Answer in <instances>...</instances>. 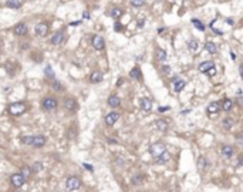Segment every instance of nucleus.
<instances>
[{"instance_id": "obj_26", "label": "nucleus", "mask_w": 243, "mask_h": 192, "mask_svg": "<svg viewBox=\"0 0 243 192\" xmlns=\"http://www.w3.org/2000/svg\"><path fill=\"white\" fill-rule=\"evenodd\" d=\"M156 127H158L159 131L165 133V131H168V121L166 120H158L156 121Z\"/></svg>"}, {"instance_id": "obj_40", "label": "nucleus", "mask_w": 243, "mask_h": 192, "mask_svg": "<svg viewBox=\"0 0 243 192\" xmlns=\"http://www.w3.org/2000/svg\"><path fill=\"white\" fill-rule=\"evenodd\" d=\"M208 76H210V77H212V76H215V74H216V68H215V67H213V68H210V70L209 71H208Z\"/></svg>"}, {"instance_id": "obj_14", "label": "nucleus", "mask_w": 243, "mask_h": 192, "mask_svg": "<svg viewBox=\"0 0 243 192\" xmlns=\"http://www.w3.org/2000/svg\"><path fill=\"white\" fill-rule=\"evenodd\" d=\"M209 166H210V164H209V161H208L205 157H200V158L198 159V170L200 171V172H205Z\"/></svg>"}, {"instance_id": "obj_34", "label": "nucleus", "mask_w": 243, "mask_h": 192, "mask_svg": "<svg viewBox=\"0 0 243 192\" xmlns=\"http://www.w3.org/2000/svg\"><path fill=\"white\" fill-rule=\"evenodd\" d=\"M31 171H33V172H40V171H43V164H41V162H34L33 166H31Z\"/></svg>"}, {"instance_id": "obj_24", "label": "nucleus", "mask_w": 243, "mask_h": 192, "mask_svg": "<svg viewBox=\"0 0 243 192\" xmlns=\"http://www.w3.org/2000/svg\"><path fill=\"white\" fill-rule=\"evenodd\" d=\"M222 125H223L225 129H232V127L235 125V120L230 118V117H228V118H225L223 121H222Z\"/></svg>"}, {"instance_id": "obj_20", "label": "nucleus", "mask_w": 243, "mask_h": 192, "mask_svg": "<svg viewBox=\"0 0 243 192\" xmlns=\"http://www.w3.org/2000/svg\"><path fill=\"white\" fill-rule=\"evenodd\" d=\"M235 154V149H233L232 145H223L222 147V155L226 157V158H232V155Z\"/></svg>"}, {"instance_id": "obj_43", "label": "nucleus", "mask_w": 243, "mask_h": 192, "mask_svg": "<svg viewBox=\"0 0 243 192\" xmlns=\"http://www.w3.org/2000/svg\"><path fill=\"white\" fill-rule=\"evenodd\" d=\"M144 23H145L144 18H142V20H140V22H138V27H144Z\"/></svg>"}, {"instance_id": "obj_23", "label": "nucleus", "mask_w": 243, "mask_h": 192, "mask_svg": "<svg viewBox=\"0 0 243 192\" xmlns=\"http://www.w3.org/2000/svg\"><path fill=\"white\" fill-rule=\"evenodd\" d=\"M20 174H22V177L24 178V179H29L30 177H31V175H33V171H31V166H23L22 168V172H20Z\"/></svg>"}, {"instance_id": "obj_10", "label": "nucleus", "mask_w": 243, "mask_h": 192, "mask_svg": "<svg viewBox=\"0 0 243 192\" xmlns=\"http://www.w3.org/2000/svg\"><path fill=\"white\" fill-rule=\"evenodd\" d=\"M77 101H75V98H71V97H68V98H66L64 100V108H66L67 111H70V112H73V111L77 110Z\"/></svg>"}, {"instance_id": "obj_13", "label": "nucleus", "mask_w": 243, "mask_h": 192, "mask_svg": "<svg viewBox=\"0 0 243 192\" xmlns=\"http://www.w3.org/2000/svg\"><path fill=\"white\" fill-rule=\"evenodd\" d=\"M16 36H26L27 34V24L26 23H18L16 24V27L13 29Z\"/></svg>"}, {"instance_id": "obj_35", "label": "nucleus", "mask_w": 243, "mask_h": 192, "mask_svg": "<svg viewBox=\"0 0 243 192\" xmlns=\"http://www.w3.org/2000/svg\"><path fill=\"white\" fill-rule=\"evenodd\" d=\"M31 138H33V135H23L22 137V142L26 145H31Z\"/></svg>"}, {"instance_id": "obj_2", "label": "nucleus", "mask_w": 243, "mask_h": 192, "mask_svg": "<svg viewBox=\"0 0 243 192\" xmlns=\"http://www.w3.org/2000/svg\"><path fill=\"white\" fill-rule=\"evenodd\" d=\"M41 107H43L44 111L51 112V111L57 110V107H59V101H57V98H54V97H46L44 100L41 101Z\"/></svg>"}, {"instance_id": "obj_45", "label": "nucleus", "mask_w": 243, "mask_h": 192, "mask_svg": "<svg viewBox=\"0 0 243 192\" xmlns=\"http://www.w3.org/2000/svg\"><path fill=\"white\" fill-rule=\"evenodd\" d=\"M236 140H237L239 144H242V135H236Z\"/></svg>"}, {"instance_id": "obj_50", "label": "nucleus", "mask_w": 243, "mask_h": 192, "mask_svg": "<svg viewBox=\"0 0 243 192\" xmlns=\"http://www.w3.org/2000/svg\"><path fill=\"white\" fill-rule=\"evenodd\" d=\"M0 48H2V43H0Z\"/></svg>"}, {"instance_id": "obj_22", "label": "nucleus", "mask_w": 243, "mask_h": 192, "mask_svg": "<svg viewBox=\"0 0 243 192\" xmlns=\"http://www.w3.org/2000/svg\"><path fill=\"white\" fill-rule=\"evenodd\" d=\"M6 6L10 9H20L23 6V0H7Z\"/></svg>"}, {"instance_id": "obj_6", "label": "nucleus", "mask_w": 243, "mask_h": 192, "mask_svg": "<svg viewBox=\"0 0 243 192\" xmlns=\"http://www.w3.org/2000/svg\"><path fill=\"white\" fill-rule=\"evenodd\" d=\"M118 120H119V112H117V111H111V112H108V114L105 115V125L112 127Z\"/></svg>"}, {"instance_id": "obj_7", "label": "nucleus", "mask_w": 243, "mask_h": 192, "mask_svg": "<svg viewBox=\"0 0 243 192\" xmlns=\"http://www.w3.org/2000/svg\"><path fill=\"white\" fill-rule=\"evenodd\" d=\"M46 142H47V138H46L44 135H33V138H31V145H33L34 148L44 147Z\"/></svg>"}, {"instance_id": "obj_41", "label": "nucleus", "mask_w": 243, "mask_h": 192, "mask_svg": "<svg viewBox=\"0 0 243 192\" xmlns=\"http://www.w3.org/2000/svg\"><path fill=\"white\" fill-rule=\"evenodd\" d=\"M83 166H84L85 170H88L90 172H92V170H94V168H92V165H90V164H83Z\"/></svg>"}, {"instance_id": "obj_12", "label": "nucleus", "mask_w": 243, "mask_h": 192, "mask_svg": "<svg viewBox=\"0 0 243 192\" xmlns=\"http://www.w3.org/2000/svg\"><path fill=\"white\" fill-rule=\"evenodd\" d=\"M64 39H66V37H64L63 31H57V33L50 39V43H51L53 46H61V43L64 41Z\"/></svg>"}, {"instance_id": "obj_32", "label": "nucleus", "mask_w": 243, "mask_h": 192, "mask_svg": "<svg viewBox=\"0 0 243 192\" xmlns=\"http://www.w3.org/2000/svg\"><path fill=\"white\" fill-rule=\"evenodd\" d=\"M192 23H193V26H195L198 30H200V31H203V30H205V26H203L202 22H200V20H198V18H193V20H192Z\"/></svg>"}, {"instance_id": "obj_28", "label": "nucleus", "mask_w": 243, "mask_h": 192, "mask_svg": "<svg viewBox=\"0 0 243 192\" xmlns=\"http://www.w3.org/2000/svg\"><path fill=\"white\" fill-rule=\"evenodd\" d=\"M221 108L223 111H230L233 108V103H232V100H228V98H226V100H223V103L221 104Z\"/></svg>"}, {"instance_id": "obj_31", "label": "nucleus", "mask_w": 243, "mask_h": 192, "mask_svg": "<svg viewBox=\"0 0 243 192\" xmlns=\"http://www.w3.org/2000/svg\"><path fill=\"white\" fill-rule=\"evenodd\" d=\"M205 48H206V51H209L210 54H215V53L217 51V47L215 43H212V41H208L206 46H205Z\"/></svg>"}, {"instance_id": "obj_15", "label": "nucleus", "mask_w": 243, "mask_h": 192, "mask_svg": "<svg viewBox=\"0 0 243 192\" xmlns=\"http://www.w3.org/2000/svg\"><path fill=\"white\" fill-rule=\"evenodd\" d=\"M140 107L141 110H144V111H149L152 110V101L149 100V98H140Z\"/></svg>"}, {"instance_id": "obj_17", "label": "nucleus", "mask_w": 243, "mask_h": 192, "mask_svg": "<svg viewBox=\"0 0 243 192\" xmlns=\"http://www.w3.org/2000/svg\"><path fill=\"white\" fill-rule=\"evenodd\" d=\"M103 73L99 70H97V71H94V73L91 74V77H90V81L92 83V84H98V83H101L103 81Z\"/></svg>"}, {"instance_id": "obj_39", "label": "nucleus", "mask_w": 243, "mask_h": 192, "mask_svg": "<svg viewBox=\"0 0 243 192\" xmlns=\"http://www.w3.org/2000/svg\"><path fill=\"white\" fill-rule=\"evenodd\" d=\"M114 30H115V31H122V24H121V23H115Z\"/></svg>"}, {"instance_id": "obj_38", "label": "nucleus", "mask_w": 243, "mask_h": 192, "mask_svg": "<svg viewBox=\"0 0 243 192\" xmlns=\"http://www.w3.org/2000/svg\"><path fill=\"white\" fill-rule=\"evenodd\" d=\"M169 71H171L169 66H162V73L164 74H169Z\"/></svg>"}, {"instance_id": "obj_42", "label": "nucleus", "mask_w": 243, "mask_h": 192, "mask_svg": "<svg viewBox=\"0 0 243 192\" xmlns=\"http://www.w3.org/2000/svg\"><path fill=\"white\" fill-rule=\"evenodd\" d=\"M168 110H169V107H159L158 108L159 112H164V111H168Z\"/></svg>"}, {"instance_id": "obj_27", "label": "nucleus", "mask_w": 243, "mask_h": 192, "mask_svg": "<svg viewBox=\"0 0 243 192\" xmlns=\"http://www.w3.org/2000/svg\"><path fill=\"white\" fill-rule=\"evenodd\" d=\"M198 47H199V43H198V40H195V39H191V40L188 41V48H189V50H191L192 53L198 51Z\"/></svg>"}, {"instance_id": "obj_3", "label": "nucleus", "mask_w": 243, "mask_h": 192, "mask_svg": "<svg viewBox=\"0 0 243 192\" xmlns=\"http://www.w3.org/2000/svg\"><path fill=\"white\" fill-rule=\"evenodd\" d=\"M81 185H83V182H81L80 177H75V175L68 177L66 181V188L68 191H77V189L81 188Z\"/></svg>"}, {"instance_id": "obj_9", "label": "nucleus", "mask_w": 243, "mask_h": 192, "mask_svg": "<svg viewBox=\"0 0 243 192\" xmlns=\"http://www.w3.org/2000/svg\"><path fill=\"white\" fill-rule=\"evenodd\" d=\"M171 83H172V88H173V91H175V92L182 91V88L186 85L185 80H182V78H179V77L172 78V81H171Z\"/></svg>"}, {"instance_id": "obj_18", "label": "nucleus", "mask_w": 243, "mask_h": 192, "mask_svg": "<svg viewBox=\"0 0 243 192\" xmlns=\"http://www.w3.org/2000/svg\"><path fill=\"white\" fill-rule=\"evenodd\" d=\"M213 67H215L213 61H203V63L199 64V71H200V73L206 74L208 71H209L210 68H213Z\"/></svg>"}, {"instance_id": "obj_4", "label": "nucleus", "mask_w": 243, "mask_h": 192, "mask_svg": "<svg viewBox=\"0 0 243 192\" xmlns=\"http://www.w3.org/2000/svg\"><path fill=\"white\" fill-rule=\"evenodd\" d=\"M164 152H166V147L165 144H162V142H155V144H152L151 147H149V154H151L152 157H159L162 155Z\"/></svg>"}, {"instance_id": "obj_46", "label": "nucleus", "mask_w": 243, "mask_h": 192, "mask_svg": "<svg viewBox=\"0 0 243 192\" xmlns=\"http://www.w3.org/2000/svg\"><path fill=\"white\" fill-rule=\"evenodd\" d=\"M230 59H232V60H236V55H235V53H233V51H230Z\"/></svg>"}, {"instance_id": "obj_33", "label": "nucleus", "mask_w": 243, "mask_h": 192, "mask_svg": "<svg viewBox=\"0 0 243 192\" xmlns=\"http://www.w3.org/2000/svg\"><path fill=\"white\" fill-rule=\"evenodd\" d=\"M142 181H144V175H141V174H136L135 177L132 178V184H134V185L142 184Z\"/></svg>"}, {"instance_id": "obj_47", "label": "nucleus", "mask_w": 243, "mask_h": 192, "mask_svg": "<svg viewBox=\"0 0 243 192\" xmlns=\"http://www.w3.org/2000/svg\"><path fill=\"white\" fill-rule=\"evenodd\" d=\"M80 23H81V22H73V23H70V24H71V26H78Z\"/></svg>"}, {"instance_id": "obj_25", "label": "nucleus", "mask_w": 243, "mask_h": 192, "mask_svg": "<svg viewBox=\"0 0 243 192\" xmlns=\"http://www.w3.org/2000/svg\"><path fill=\"white\" fill-rule=\"evenodd\" d=\"M155 57L159 60V61H165L166 60V51L162 50V48H156L155 50Z\"/></svg>"}, {"instance_id": "obj_16", "label": "nucleus", "mask_w": 243, "mask_h": 192, "mask_svg": "<svg viewBox=\"0 0 243 192\" xmlns=\"http://www.w3.org/2000/svg\"><path fill=\"white\" fill-rule=\"evenodd\" d=\"M107 103L111 108H118L119 105H121V100H119V97L118 96H110Z\"/></svg>"}, {"instance_id": "obj_11", "label": "nucleus", "mask_w": 243, "mask_h": 192, "mask_svg": "<svg viewBox=\"0 0 243 192\" xmlns=\"http://www.w3.org/2000/svg\"><path fill=\"white\" fill-rule=\"evenodd\" d=\"M92 47L95 48V50H104L105 47V41L101 36H94L92 37Z\"/></svg>"}, {"instance_id": "obj_44", "label": "nucleus", "mask_w": 243, "mask_h": 192, "mask_svg": "<svg viewBox=\"0 0 243 192\" xmlns=\"http://www.w3.org/2000/svg\"><path fill=\"white\" fill-rule=\"evenodd\" d=\"M83 18H90L88 11H84V13H83Z\"/></svg>"}, {"instance_id": "obj_8", "label": "nucleus", "mask_w": 243, "mask_h": 192, "mask_svg": "<svg viewBox=\"0 0 243 192\" xmlns=\"http://www.w3.org/2000/svg\"><path fill=\"white\" fill-rule=\"evenodd\" d=\"M34 31H36L37 36H40V37L47 36L48 24H47V23H38V24H36V27H34Z\"/></svg>"}, {"instance_id": "obj_30", "label": "nucleus", "mask_w": 243, "mask_h": 192, "mask_svg": "<svg viewBox=\"0 0 243 192\" xmlns=\"http://www.w3.org/2000/svg\"><path fill=\"white\" fill-rule=\"evenodd\" d=\"M156 158H158V159H156V162H158V164H166L171 159V155L168 154V152H164L162 155L156 157Z\"/></svg>"}, {"instance_id": "obj_29", "label": "nucleus", "mask_w": 243, "mask_h": 192, "mask_svg": "<svg viewBox=\"0 0 243 192\" xmlns=\"http://www.w3.org/2000/svg\"><path fill=\"white\" fill-rule=\"evenodd\" d=\"M122 14H124V11H122L121 9H118V7H114L112 10H111V13H110V16L112 18H115V20H118V18L121 17Z\"/></svg>"}, {"instance_id": "obj_5", "label": "nucleus", "mask_w": 243, "mask_h": 192, "mask_svg": "<svg viewBox=\"0 0 243 192\" xmlns=\"http://www.w3.org/2000/svg\"><path fill=\"white\" fill-rule=\"evenodd\" d=\"M10 184L13 188L16 189H20L22 186H24V184H26V179L22 177V174L18 172V174H13L10 177Z\"/></svg>"}, {"instance_id": "obj_21", "label": "nucleus", "mask_w": 243, "mask_h": 192, "mask_svg": "<svg viewBox=\"0 0 243 192\" xmlns=\"http://www.w3.org/2000/svg\"><path fill=\"white\" fill-rule=\"evenodd\" d=\"M129 77L134 78V80H136V81H141V80H142V74H141V70L138 68V67L132 68V70L129 71Z\"/></svg>"}, {"instance_id": "obj_19", "label": "nucleus", "mask_w": 243, "mask_h": 192, "mask_svg": "<svg viewBox=\"0 0 243 192\" xmlns=\"http://www.w3.org/2000/svg\"><path fill=\"white\" fill-rule=\"evenodd\" d=\"M208 114H217L219 111H221V103H210L209 105H208Z\"/></svg>"}, {"instance_id": "obj_49", "label": "nucleus", "mask_w": 243, "mask_h": 192, "mask_svg": "<svg viewBox=\"0 0 243 192\" xmlns=\"http://www.w3.org/2000/svg\"><path fill=\"white\" fill-rule=\"evenodd\" d=\"M237 97H242V90H237Z\"/></svg>"}, {"instance_id": "obj_48", "label": "nucleus", "mask_w": 243, "mask_h": 192, "mask_svg": "<svg viewBox=\"0 0 243 192\" xmlns=\"http://www.w3.org/2000/svg\"><path fill=\"white\" fill-rule=\"evenodd\" d=\"M226 22H228V24H233V20H230V18H228Z\"/></svg>"}, {"instance_id": "obj_36", "label": "nucleus", "mask_w": 243, "mask_h": 192, "mask_svg": "<svg viewBox=\"0 0 243 192\" xmlns=\"http://www.w3.org/2000/svg\"><path fill=\"white\" fill-rule=\"evenodd\" d=\"M129 2H131V4L134 7H141V6L145 4V0H129Z\"/></svg>"}, {"instance_id": "obj_1", "label": "nucleus", "mask_w": 243, "mask_h": 192, "mask_svg": "<svg viewBox=\"0 0 243 192\" xmlns=\"http://www.w3.org/2000/svg\"><path fill=\"white\" fill-rule=\"evenodd\" d=\"M27 111V105L26 103L23 101H18V103H11L9 105V112L11 115H23Z\"/></svg>"}, {"instance_id": "obj_37", "label": "nucleus", "mask_w": 243, "mask_h": 192, "mask_svg": "<svg viewBox=\"0 0 243 192\" xmlns=\"http://www.w3.org/2000/svg\"><path fill=\"white\" fill-rule=\"evenodd\" d=\"M44 73H46V76H47V77H50V78H54V71H53V68H51V67H50V66H47V67H46Z\"/></svg>"}]
</instances>
